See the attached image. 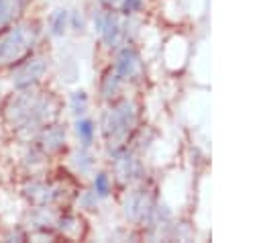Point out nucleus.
<instances>
[{
    "mask_svg": "<svg viewBox=\"0 0 261 243\" xmlns=\"http://www.w3.org/2000/svg\"><path fill=\"white\" fill-rule=\"evenodd\" d=\"M59 100L45 84L27 90H8L0 100V123L10 141H31L37 131L57 120Z\"/></svg>",
    "mask_w": 261,
    "mask_h": 243,
    "instance_id": "f257e3e1",
    "label": "nucleus"
},
{
    "mask_svg": "<svg viewBox=\"0 0 261 243\" xmlns=\"http://www.w3.org/2000/svg\"><path fill=\"white\" fill-rule=\"evenodd\" d=\"M45 37V25L31 12L16 22L0 29V74L10 69L14 63L31 55L41 47Z\"/></svg>",
    "mask_w": 261,
    "mask_h": 243,
    "instance_id": "f03ea898",
    "label": "nucleus"
},
{
    "mask_svg": "<svg viewBox=\"0 0 261 243\" xmlns=\"http://www.w3.org/2000/svg\"><path fill=\"white\" fill-rule=\"evenodd\" d=\"M49 67H51V57L49 53H45L43 47H39L37 51H33L31 55H27L24 59H20L18 63H14L10 69L4 71L6 86L8 90H27L41 86L49 76Z\"/></svg>",
    "mask_w": 261,
    "mask_h": 243,
    "instance_id": "7ed1b4c3",
    "label": "nucleus"
},
{
    "mask_svg": "<svg viewBox=\"0 0 261 243\" xmlns=\"http://www.w3.org/2000/svg\"><path fill=\"white\" fill-rule=\"evenodd\" d=\"M65 125L53 120L49 125H45L41 131H37V135L31 139L49 159L59 155L63 149H65Z\"/></svg>",
    "mask_w": 261,
    "mask_h": 243,
    "instance_id": "20e7f679",
    "label": "nucleus"
},
{
    "mask_svg": "<svg viewBox=\"0 0 261 243\" xmlns=\"http://www.w3.org/2000/svg\"><path fill=\"white\" fill-rule=\"evenodd\" d=\"M33 0H0V29L16 22L31 12Z\"/></svg>",
    "mask_w": 261,
    "mask_h": 243,
    "instance_id": "39448f33",
    "label": "nucleus"
},
{
    "mask_svg": "<svg viewBox=\"0 0 261 243\" xmlns=\"http://www.w3.org/2000/svg\"><path fill=\"white\" fill-rule=\"evenodd\" d=\"M69 29V12L65 8H55L47 14L45 31L49 37H63Z\"/></svg>",
    "mask_w": 261,
    "mask_h": 243,
    "instance_id": "423d86ee",
    "label": "nucleus"
},
{
    "mask_svg": "<svg viewBox=\"0 0 261 243\" xmlns=\"http://www.w3.org/2000/svg\"><path fill=\"white\" fill-rule=\"evenodd\" d=\"M73 131H75L80 143L84 147H90L94 143V137H96V123L88 116H77V120L73 125Z\"/></svg>",
    "mask_w": 261,
    "mask_h": 243,
    "instance_id": "0eeeda50",
    "label": "nucleus"
},
{
    "mask_svg": "<svg viewBox=\"0 0 261 243\" xmlns=\"http://www.w3.org/2000/svg\"><path fill=\"white\" fill-rule=\"evenodd\" d=\"M92 184H94V192L98 194V198H106V196L112 192V180H110V176H108L106 172L94 174Z\"/></svg>",
    "mask_w": 261,
    "mask_h": 243,
    "instance_id": "6e6552de",
    "label": "nucleus"
},
{
    "mask_svg": "<svg viewBox=\"0 0 261 243\" xmlns=\"http://www.w3.org/2000/svg\"><path fill=\"white\" fill-rule=\"evenodd\" d=\"M69 108L75 116H84L86 114V108H88V94L84 90H75L71 92L69 96Z\"/></svg>",
    "mask_w": 261,
    "mask_h": 243,
    "instance_id": "1a4fd4ad",
    "label": "nucleus"
},
{
    "mask_svg": "<svg viewBox=\"0 0 261 243\" xmlns=\"http://www.w3.org/2000/svg\"><path fill=\"white\" fill-rule=\"evenodd\" d=\"M141 4H143V0H122L120 8H122L124 14H133V12H137L141 8Z\"/></svg>",
    "mask_w": 261,
    "mask_h": 243,
    "instance_id": "9d476101",
    "label": "nucleus"
}]
</instances>
